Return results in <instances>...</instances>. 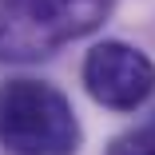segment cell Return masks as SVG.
Instances as JSON below:
<instances>
[{
    "instance_id": "cell-1",
    "label": "cell",
    "mask_w": 155,
    "mask_h": 155,
    "mask_svg": "<svg viewBox=\"0 0 155 155\" xmlns=\"http://www.w3.org/2000/svg\"><path fill=\"white\" fill-rule=\"evenodd\" d=\"M84 127L72 100L44 80L0 84V147L12 155H76Z\"/></svg>"
},
{
    "instance_id": "cell-2",
    "label": "cell",
    "mask_w": 155,
    "mask_h": 155,
    "mask_svg": "<svg viewBox=\"0 0 155 155\" xmlns=\"http://www.w3.org/2000/svg\"><path fill=\"white\" fill-rule=\"evenodd\" d=\"M111 0H0V60H44L107 20Z\"/></svg>"
},
{
    "instance_id": "cell-3",
    "label": "cell",
    "mask_w": 155,
    "mask_h": 155,
    "mask_svg": "<svg viewBox=\"0 0 155 155\" xmlns=\"http://www.w3.org/2000/svg\"><path fill=\"white\" fill-rule=\"evenodd\" d=\"M84 87L111 111H135L155 91V64L123 40H104L84 56Z\"/></svg>"
},
{
    "instance_id": "cell-4",
    "label": "cell",
    "mask_w": 155,
    "mask_h": 155,
    "mask_svg": "<svg viewBox=\"0 0 155 155\" xmlns=\"http://www.w3.org/2000/svg\"><path fill=\"white\" fill-rule=\"evenodd\" d=\"M107 155H155V123L115 135L107 143Z\"/></svg>"
}]
</instances>
